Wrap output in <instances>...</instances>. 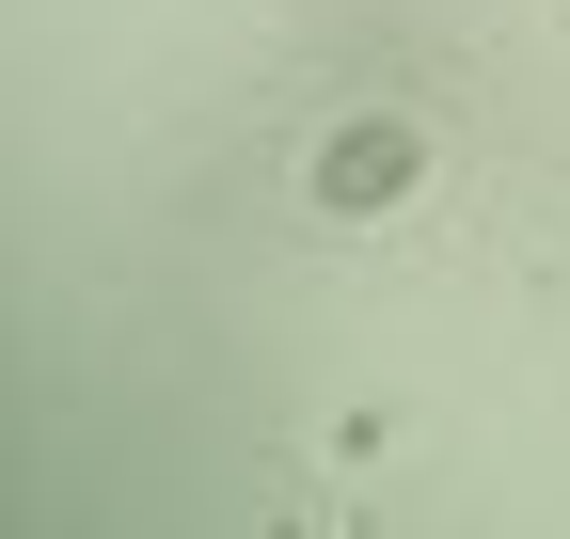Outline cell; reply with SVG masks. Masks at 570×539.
Listing matches in <instances>:
<instances>
[{
    "mask_svg": "<svg viewBox=\"0 0 570 539\" xmlns=\"http://www.w3.org/2000/svg\"><path fill=\"white\" fill-rule=\"evenodd\" d=\"M396 175H412V144H396V127H348V144H333V190H348V207H381Z\"/></svg>",
    "mask_w": 570,
    "mask_h": 539,
    "instance_id": "6da1fadb",
    "label": "cell"
}]
</instances>
